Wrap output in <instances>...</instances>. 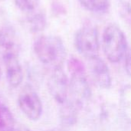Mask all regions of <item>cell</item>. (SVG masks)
Returning <instances> with one entry per match:
<instances>
[{"mask_svg":"<svg viewBox=\"0 0 131 131\" xmlns=\"http://www.w3.org/2000/svg\"><path fill=\"white\" fill-rule=\"evenodd\" d=\"M34 51L43 64L51 70L63 68L67 57V50L62 39L56 35H42L34 43Z\"/></svg>","mask_w":131,"mask_h":131,"instance_id":"1","label":"cell"},{"mask_svg":"<svg viewBox=\"0 0 131 131\" xmlns=\"http://www.w3.org/2000/svg\"><path fill=\"white\" fill-rule=\"evenodd\" d=\"M68 68L71 75L68 99L82 109L91 97V89L85 66L80 59L71 56L68 61Z\"/></svg>","mask_w":131,"mask_h":131,"instance_id":"2","label":"cell"},{"mask_svg":"<svg viewBox=\"0 0 131 131\" xmlns=\"http://www.w3.org/2000/svg\"><path fill=\"white\" fill-rule=\"evenodd\" d=\"M101 43L106 58L111 63L120 62L129 47L125 34L116 24H110L104 28Z\"/></svg>","mask_w":131,"mask_h":131,"instance_id":"3","label":"cell"},{"mask_svg":"<svg viewBox=\"0 0 131 131\" xmlns=\"http://www.w3.org/2000/svg\"><path fill=\"white\" fill-rule=\"evenodd\" d=\"M74 45L78 51L88 60L98 57L100 40L97 28L91 24L82 26L75 35Z\"/></svg>","mask_w":131,"mask_h":131,"instance_id":"4","label":"cell"},{"mask_svg":"<svg viewBox=\"0 0 131 131\" xmlns=\"http://www.w3.org/2000/svg\"><path fill=\"white\" fill-rule=\"evenodd\" d=\"M97 125L99 131H129L130 126L119 106L111 103L101 107Z\"/></svg>","mask_w":131,"mask_h":131,"instance_id":"5","label":"cell"},{"mask_svg":"<svg viewBox=\"0 0 131 131\" xmlns=\"http://www.w3.org/2000/svg\"><path fill=\"white\" fill-rule=\"evenodd\" d=\"M18 104L22 114L30 121H38L43 113V104L38 93L30 86L25 85L18 97Z\"/></svg>","mask_w":131,"mask_h":131,"instance_id":"6","label":"cell"},{"mask_svg":"<svg viewBox=\"0 0 131 131\" xmlns=\"http://www.w3.org/2000/svg\"><path fill=\"white\" fill-rule=\"evenodd\" d=\"M47 85L51 96L59 105L64 104L68 99L69 78L63 68L51 70Z\"/></svg>","mask_w":131,"mask_h":131,"instance_id":"7","label":"cell"},{"mask_svg":"<svg viewBox=\"0 0 131 131\" xmlns=\"http://www.w3.org/2000/svg\"><path fill=\"white\" fill-rule=\"evenodd\" d=\"M88 61L90 74L94 83L101 89H109L112 84V78L107 63L99 56Z\"/></svg>","mask_w":131,"mask_h":131,"instance_id":"8","label":"cell"},{"mask_svg":"<svg viewBox=\"0 0 131 131\" xmlns=\"http://www.w3.org/2000/svg\"><path fill=\"white\" fill-rule=\"evenodd\" d=\"M2 58L8 84L13 88H18L24 79L23 68L18 58V54H8Z\"/></svg>","mask_w":131,"mask_h":131,"instance_id":"9","label":"cell"},{"mask_svg":"<svg viewBox=\"0 0 131 131\" xmlns=\"http://www.w3.org/2000/svg\"><path fill=\"white\" fill-rule=\"evenodd\" d=\"M0 54H18V36L15 29L9 25L0 28Z\"/></svg>","mask_w":131,"mask_h":131,"instance_id":"10","label":"cell"},{"mask_svg":"<svg viewBox=\"0 0 131 131\" xmlns=\"http://www.w3.org/2000/svg\"><path fill=\"white\" fill-rule=\"evenodd\" d=\"M59 106V117L61 124L64 127L74 126L78 121L81 108L69 99Z\"/></svg>","mask_w":131,"mask_h":131,"instance_id":"11","label":"cell"},{"mask_svg":"<svg viewBox=\"0 0 131 131\" xmlns=\"http://www.w3.org/2000/svg\"><path fill=\"white\" fill-rule=\"evenodd\" d=\"M119 107L131 126V84L124 85L119 95Z\"/></svg>","mask_w":131,"mask_h":131,"instance_id":"12","label":"cell"},{"mask_svg":"<svg viewBox=\"0 0 131 131\" xmlns=\"http://www.w3.org/2000/svg\"><path fill=\"white\" fill-rule=\"evenodd\" d=\"M15 123L9 109L0 101V131H15Z\"/></svg>","mask_w":131,"mask_h":131,"instance_id":"13","label":"cell"},{"mask_svg":"<svg viewBox=\"0 0 131 131\" xmlns=\"http://www.w3.org/2000/svg\"><path fill=\"white\" fill-rule=\"evenodd\" d=\"M27 23L31 32L37 33L43 31L47 25V18L45 13L37 12L27 18Z\"/></svg>","mask_w":131,"mask_h":131,"instance_id":"14","label":"cell"},{"mask_svg":"<svg viewBox=\"0 0 131 131\" xmlns=\"http://www.w3.org/2000/svg\"><path fill=\"white\" fill-rule=\"evenodd\" d=\"M81 5L87 10L96 12L104 13L110 8V0H78Z\"/></svg>","mask_w":131,"mask_h":131,"instance_id":"15","label":"cell"},{"mask_svg":"<svg viewBox=\"0 0 131 131\" xmlns=\"http://www.w3.org/2000/svg\"><path fill=\"white\" fill-rule=\"evenodd\" d=\"M40 0H15L16 6L22 12H32L39 5Z\"/></svg>","mask_w":131,"mask_h":131,"instance_id":"16","label":"cell"},{"mask_svg":"<svg viewBox=\"0 0 131 131\" xmlns=\"http://www.w3.org/2000/svg\"><path fill=\"white\" fill-rule=\"evenodd\" d=\"M123 59L124 60V70L127 74L131 78V47L130 46Z\"/></svg>","mask_w":131,"mask_h":131,"instance_id":"17","label":"cell"},{"mask_svg":"<svg viewBox=\"0 0 131 131\" xmlns=\"http://www.w3.org/2000/svg\"><path fill=\"white\" fill-rule=\"evenodd\" d=\"M119 2L125 16L131 20V0H119Z\"/></svg>","mask_w":131,"mask_h":131,"instance_id":"18","label":"cell"},{"mask_svg":"<svg viewBox=\"0 0 131 131\" xmlns=\"http://www.w3.org/2000/svg\"><path fill=\"white\" fill-rule=\"evenodd\" d=\"M15 131H31V130L28 129L27 127H18V128H15Z\"/></svg>","mask_w":131,"mask_h":131,"instance_id":"19","label":"cell"},{"mask_svg":"<svg viewBox=\"0 0 131 131\" xmlns=\"http://www.w3.org/2000/svg\"><path fill=\"white\" fill-rule=\"evenodd\" d=\"M1 76H2V69H1V66H0V78H1Z\"/></svg>","mask_w":131,"mask_h":131,"instance_id":"20","label":"cell"},{"mask_svg":"<svg viewBox=\"0 0 131 131\" xmlns=\"http://www.w3.org/2000/svg\"><path fill=\"white\" fill-rule=\"evenodd\" d=\"M58 131H66V130H58Z\"/></svg>","mask_w":131,"mask_h":131,"instance_id":"21","label":"cell"}]
</instances>
